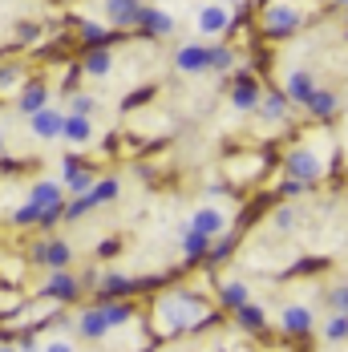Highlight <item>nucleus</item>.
Instances as JSON below:
<instances>
[{"instance_id":"nucleus-1","label":"nucleus","mask_w":348,"mask_h":352,"mask_svg":"<svg viewBox=\"0 0 348 352\" xmlns=\"http://www.w3.org/2000/svg\"><path fill=\"white\" fill-rule=\"evenodd\" d=\"M203 320H207V308L199 304V296H166L162 300V324L174 332H186Z\"/></svg>"},{"instance_id":"nucleus-2","label":"nucleus","mask_w":348,"mask_h":352,"mask_svg":"<svg viewBox=\"0 0 348 352\" xmlns=\"http://www.w3.org/2000/svg\"><path fill=\"white\" fill-rule=\"evenodd\" d=\"M283 170H287V178H300V182H320L324 178V162H320V154L316 150H292L287 154V162H283Z\"/></svg>"},{"instance_id":"nucleus-3","label":"nucleus","mask_w":348,"mask_h":352,"mask_svg":"<svg viewBox=\"0 0 348 352\" xmlns=\"http://www.w3.org/2000/svg\"><path fill=\"white\" fill-rule=\"evenodd\" d=\"M61 126H65V113L57 106H41L36 113H29V130L36 142H57L61 138Z\"/></svg>"},{"instance_id":"nucleus-4","label":"nucleus","mask_w":348,"mask_h":352,"mask_svg":"<svg viewBox=\"0 0 348 352\" xmlns=\"http://www.w3.org/2000/svg\"><path fill=\"white\" fill-rule=\"evenodd\" d=\"M174 65H178V73H210V49L199 41H186L174 53Z\"/></svg>"},{"instance_id":"nucleus-5","label":"nucleus","mask_w":348,"mask_h":352,"mask_svg":"<svg viewBox=\"0 0 348 352\" xmlns=\"http://www.w3.org/2000/svg\"><path fill=\"white\" fill-rule=\"evenodd\" d=\"M33 259L41 263V267H49V272H57V267H69L73 251L69 243H61V239H45V243L33 251Z\"/></svg>"},{"instance_id":"nucleus-6","label":"nucleus","mask_w":348,"mask_h":352,"mask_svg":"<svg viewBox=\"0 0 348 352\" xmlns=\"http://www.w3.org/2000/svg\"><path fill=\"white\" fill-rule=\"evenodd\" d=\"M105 16L118 29H134L142 16V0H105Z\"/></svg>"},{"instance_id":"nucleus-7","label":"nucleus","mask_w":348,"mask_h":352,"mask_svg":"<svg viewBox=\"0 0 348 352\" xmlns=\"http://www.w3.org/2000/svg\"><path fill=\"white\" fill-rule=\"evenodd\" d=\"M296 29H300V8H292V4H272L268 8V33L272 36L296 33Z\"/></svg>"},{"instance_id":"nucleus-8","label":"nucleus","mask_w":348,"mask_h":352,"mask_svg":"<svg viewBox=\"0 0 348 352\" xmlns=\"http://www.w3.org/2000/svg\"><path fill=\"white\" fill-rule=\"evenodd\" d=\"M227 29H231V12L223 4H203L199 8V33L219 36V33H227Z\"/></svg>"},{"instance_id":"nucleus-9","label":"nucleus","mask_w":348,"mask_h":352,"mask_svg":"<svg viewBox=\"0 0 348 352\" xmlns=\"http://www.w3.org/2000/svg\"><path fill=\"white\" fill-rule=\"evenodd\" d=\"M41 292H45L49 300H61V304H65V300H77V280H73L65 267H57V272H49V280H45Z\"/></svg>"},{"instance_id":"nucleus-10","label":"nucleus","mask_w":348,"mask_h":352,"mask_svg":"<svg viewBox=\"0 0 348 352\" xmlns=\"http://www.w3.org/2000/svg\"><path fill=\"white\" fill-rule=\"evenodd\" d=\"M259 102H263V89L251 77H239L235 89H231V106L239 109V113H251V109H259Z\"/></svg>"},{"instance_id":"nucleus-11","label":"nucleus","mask_w":348,"mask_h":352,"mask_svg":"<svg viewBox=\"0 0 348 352\" xmlns=\"http://www.w3.org/2000/svg\"><path fill=\"white\" fill-rule=\"evenodd\" d=\"M191 227L203 231V235H210V239H219V235L227 231V214L215 211V207H199V211L191 214Z\"/></svg>"},{"instance_id":"nucleus-12","label":"nucleus","mask_w":348,"mask_h":352,"mask_svg":"<svg viewBox=\"0 0 348 352\" xmlns=\"http://www.w3.org/2000/svg\"><path fill=\"white\" fill-rule=\"evenodd\" d=\"M279 324H283L287 336H308V332H312V312H308L304 304H287L283 316H279Z\"/></svg>"},{"instance_id":"nucleus-13","label":"nucleus","mask_w":348,"mask_h":352,"mask_svg":"<svg viewBox=\"0 0 348 352\" xmlns=\"http://www.w3.org/2000/svg\"><path fill=\"white\" fill-rule=\"evenodd\" d=\"M61 138L69 142V146H85V142H94V122H89L85 113H65Z\"/></svg>"},{"instance_id":"nucleus-14","label":"nucleus","mask_w":348,"mask_h":352,"mask_svg":"<svg viewBox=\"0 0 348 352\" xmlns=\"http://www.w3.org/2000/svg\"><path fill=\"white\" fill-rule=\"evenodd\" d=\"M138 25H142L150 36H171V33H174V16L166 12V8H146V4H142Z\"/></svg>"},{"instance_id":"nucleus-15","label":"nucleus","mask_w":348,"mask_h":352,"mask_svg":"<svg viewBox=\"0 0 348 352\" xmlns=\"http://www.w3.org/2000/svg\"><path fill=\"white\" fill-rule=\"evenodd\" d=\"M77 332H81V336H89V340H102L105 332H109V320H105V308H102V304L77 316Z\"/></svg>"},{"instance_id":"nucleus-16","label":"nucleus","mask_w":348,"mask_h":352,"mask_svg":"<svg viewBox=\"0 0 348 352\" xmlns=\"http://www.w3.org/2000/svg\"><path fill=\"white\" fill-rule=\"evenodd\" d=\"M61 170H65V186H69L73 195H85V190L94 186V170H89V166H81L77 158H65V166H61Z\"/></svg>"},{"instance_id":"nucleus-17","label":"nucleus","mask_w":348,"mask_h":352,"mask_svg":"<svg viewBox=\"0 0 348 352\" xmlns=\"http://www.w3.org/2000/svg\"><path fill=\"white\" fill-rule=\"evenodd\" d=\"M312 89H316V85H312V73H308V69L287 73V81H283V94H287V102H300V106H304V98H308Z\"/></svg>"},{"instance_id":"nucleus-18","label":"nucleus","mask_w":348,"mask_h":352,"mask_svg":"<svg viewBox=\"0 0 348 352\" xmlns=\"http://www.w3.org/2000/svg\"><path fill=\"white\" fill-rule=\"evenodd\" d=\"M29 203L41 207V211H49V207H65V203H61V182H36L33 190H29Z\"/></svg>"},{"instance_id":"nucleus-19","label":"nucleus","mask_w":348,"mask_h":352,"mask_svg":"<svg viewBox=\"0 0 348 352\" xmlns=\"http://www.w3.org/2000/svg\"><path fill=\"white\" fill-rule=\"evenodd\" d=\"M304 106H308V113H316V118H332L340 102H336V94H332V89H312V94L304 98Z\"/></svg>"},{"instance_id":"nucleus-20","label":"nucleus","mask_w":348,"mask_h":352,"mask_svg":"<svg viewBox=\"0 0 348 352\" xmlns=\"http://www.w3.org/2000/svg\"><path fill=\"white\" fill-rule=\"evenodd\" d=\"M41 106H49V89H45L41 81H33V85H25V89H21V102H17V109H21V113L29 118V113H36Z\"/></svg>"},{"instance_id":"nucleus-21","label":"nucleus","mask_w":348,"mask_h":352,"mask_svg":"<svg viewBox=\"0 0 348 352\" xmlns=\"http://www.w3.org/2000/svg\"><path fill=\"white\" fill-rule=\"evenodd\" d=\"M207 251H210V235L195 231V227L182 231V255H186V259H207Z\"/></svg>"},{"instance_id":"nucleus-22","label":"nucleus","mask_w":348,"mask_h":352,"mask_svg":"<svg viewBox=\"0 0 348 352\" xmlns=\"http://www.w3.org/2000/svg\"><path fill=\"white\" fill-rule=\"evenodd\" d=\"M81 69L89 73V77H109V73H113V53L102 49V45H98V49H89V57H85V65H81Z\"/></svg>"},{"instance_id":"nucleus-23","label":"nucleus","mask_w":348,"mask_h":352,"mask_svg":"<svg viewBox=\"0 0 348 352\" xmlns=\"http://www.w3.org/2000/svg\"><path fill=\"white\" fill-rule=\"evenodd\" d=\"M235 316H239V324H243L247 332H259V328L268 324V316H263V308H259V304H251V300L235 308Z\"/></svg>"},{"instance_id":"nucleus-24","label":"nucleus","mask_w":348,"mask_h":352,"mask_svg":"<svg viewBox=\"0 0 348 352\" xmlns=\"http://www.w3.org/2000/svg\"><path fill=\"white\" fill-rule=\"evenodd\" d=\"M259 109H263L268 122H283V118H287V94H272V98H263Z\"/></svg>"},{"instance_id":"nucleus-25","label":"nucleus","mask_w":348,"mask_h":352,"mask_svg":"<svg viewBox=\"0 0 348 352\" xmlns=\"http://www.w3.org/2000/svg\"><path fill=\"white\" fill-rule=\"evenodd\" d=\"M118 190H122V182L118 178H102V182H94L89 186V195H94V203L102 207V203H113L118 199Z\"/></svg>"},{"instance_id":"nucleus-26","label":"nucleus","mask_w":348,"mask_h":352,"mask_svg":"<svg viewBox=\"0 0 348 352\" xmlns=\"http://www.w3.org/2000/svg\"><path fill=\"white\" fill-rule=\"evenodd\" d=\"M235 69V53L227 45H210V73H227Z\"/></svg>"},{"instance_id":"nucleus-27","label":"nucleus","mask_w":348,"mask_h":352,"mask_svg":"<svg viewBox=\"0 0 348 352\" xmlns=\"http://www.w3.org/2000/svg\"><path fill=\"white\" fill-rule=\"evenodd\" d=\"M94 207H98V203H94V195L85 190V195H77L73 203H65V211H61V219H69V223H73V219H81V214H89Z\"/></svg>"},{"instance_id":"nucleus-28","label":"nucleus","mask_w":348,"mask_h":352,"mask_svg":"<svg viewBox=\"0 0 348 352\" xmlns=\"http://www.w3.org/2000/svg\"><path fill=\"white\" fill-rule=\"evenodd\" d=\"M324 340H328V344H340V340H348V316H340V312H336V316L328 320V324H324Z\"/></svg>"},{"instance_id":"nucleus-29","label":"nucleus","mask_w":348,"mask_h":352,"mask_svg":"<svg viewBox=\"0 0 348 352\" xmlns=\"http://www.w3.org/2000/svg\"><path fill=\"white\" fill-rule=\"evenodd\" d=\"M219 300H223V308L235 312L239 304H247V287L243 283H223V296H219Z\"/></svg>"},{"instance_id":"nucleus-30","label":"nucleus","mask_w":348,"mask_h":352,"mask_svg":"<svg viewBox=\"0 0 348 352\" xmlns=\"http://www.w3.org/2000/svg\"><path fill=\"white\" fill-rule=\"evenodd\" d=\"M105 308V320H109V328H122V324H130V304H102Z\"/></svg>"},{"instance_id":"nucleus-31","label":"nucleus","mask_w":348,"mask_h":352,"mask_svg":"<svg viewBox=\"0 0 348 352\" xmlns=\"http://www.w3.org/2000/svg\"><path fill=\"white\" fill-rule=\"evenodd\" d=\"M102 287L118 296V292H130V287H134V280H126L122 272H109V276H102Z\"/></svg>"},{"instance_id":"nucleus-32","label":"nucleus","mask_w":348,"mask_h":352,"mask_svg":"<svg viewBox=\"0 0 348 352\" xmlns=\"http://www.w3.org/2000/svg\"><path fill=\"white\" fill-rule=\"evenodd\" d=\"M328 304H332V312L348 316V283H340V287H332V292H328Z\"/></svg>"},{"instance_id":"nucleus-33","label":"nucleus","mask_w":348,"mask_h":352,"mask_svg":"<svg viewBox=\"0 0 348 352\" xmlns=\"http://www.w3.org/2000/svg\"><path fill=\"white\" fill-rule=\"evenodd\" d=\"M81 36H85V41L98 49V45H105V25H94V21H85V25H81Z\"/></svg>"},{"instance_id":"nucleus-34","label":"nucleus","mask_w":348,"mask_h":352,"mask_svg":"<svg viewBox=\"0 0 348 352\" xmlns=\"http://www.w3.org/2000/svg\"><path fill=\"white\" fill-rule=\"evenodd\" d=\"M94 109H98V102H94L89 94H77V98H73V102H69V113H85V118H89Z\"/></svg>"},{"instance_id":"nucleus-35","label":"nucleus","mask_w":348,"mask_h":352,"mask_svg":"<svg viewBox=\"0 0 348 352\" xmlns=\"http://www.w3.org/2000/svg\"><path fill=\"white\" fill-rule=\"evenodd\" d=\"M36 219H41V207H33V203H25V207L12 211V223H21V227H25V223H36Z\"/></svg>"},{"instance_id":"nucleus-36","label":"nucleus","mask_w":348,"mask_h":352,"mask_svg":"<svg viewBox=\"0 0 348 352\" xmlns=\"http://www.w3.org/2000/svg\"><path fill=\"white\" fill-rule=\"evenodd\" d=\"M12 85H21V69L17 65H0V89H12Z\"/></svg>"},{"instance_id":"nucleus-37","label":"nucleus","mask_w":348,"mask_h":352,"mask_svg":"<svg viewBox=\"0 0 348 352\" xmlns=\"http://www.w3.org/2000/svg\"><path fill=\"white\" fill-rule=\"evenodd\" d=\"M276 227L279 231H292V227H296V211H292V207H279L276 211Z\"/></svg>"},{"instance_id":"nucleus-38","label":"nucleus","mask_w":348,"mask_h":352,"mask_svg":"<svg viewBox=\"0 0 348 352\" xmlns=\"http://www.w3.org/2000/svg\"><path fill=\"white\" fill-rule=\"evenodd\" d=\"M41 352H73V344H69V340H49Z\"/></svg>"},{"instance_id":"nucleus-39","label":"nucleus","mask_w":348,"mask_h":352,"mask_svg":"<svg viewBox=\"0 0 348 352\" xmlns=\"http://www.w3.org/2000/svg\"><path fill=\"white\" fill-rule=\"evenodd\" d=\"M304 186H308V182H300V178H287V182H283V195H300Z\"/></svg>"},{"instance_id":"nucleus-40","label":"nucleus","mask_w":348,"mask_h":352,"mask_svg":"<svg viewBox=\"0 0 348 352\" xmlns=\"http://www.w3.org/2000/svg\"><path fill=\"white\" fill-rule=\"evenodd\" d=\"M17 33H21V41H36V36H41V29H36V25H21Z\"/></svg>"},{"instance_id":"nucleus-41","label":"nucleus","mask_w":348,"mask_h":352,"mask_svg":"<svg viewBox=\"0 0 348 352\" xmlns=\"http://www.w3.org/2000/svg\"><path fill=\"white\" fill-rule=\"evenodd\" d=\"M0 154H4V134H0Z\"/></svg>"},{"instance_id":"nucleus-42","label":"nucleus","mask_w":348,"mask_h":352,"mask_svg":"<svg viewBox=\"0 0 348 352\" xmlns=\"http://www.w3.org/2000/svg\"><path fill=\"white\" fill-rule=\"evenodd\" d=\"M336 4H345V8H348V0H336Z\"/></svg>"},{"instance_id":"nucleus-43","label":"nucleus","mask_w":348,"mask_h":352,"mask_svg":"<svg viewBox=\"0 0 348 352\" xmlns=\"http://www.w3.org/2000/svg\"><path fill=\"white\" fill-rule=\"evenodd\" d=\"M0 352H17V349H0Z\"/></svg>"}]
</instances>
